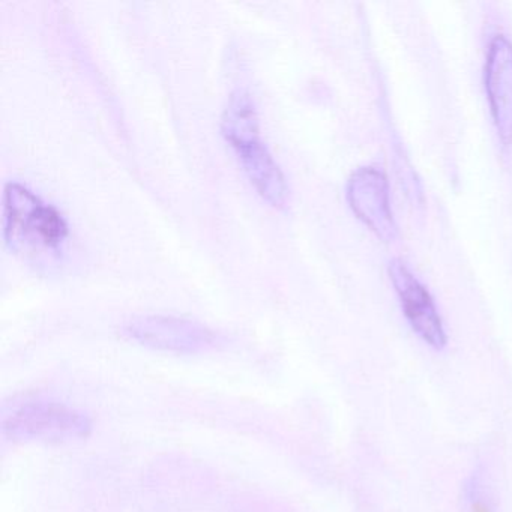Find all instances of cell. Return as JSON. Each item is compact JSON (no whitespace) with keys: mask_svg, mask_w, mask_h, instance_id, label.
I'll return each mask as SVG.
<instances>
[{"mask_svg":"<svg viewBox=\"0 0 512 512\" xmlns=\"http://www.w3.org/2000/svg\"><path fill=\"white\" fill-rule=\"evenodd\" d=\"M221 130L257 193L274 208H283L289 188L280 166L260 140L259 118L250 95L232 94L221 119Z\"/></svg>","mask_w":512,"mask_h":512,"instance_id":"7a4b0ae2","label":"cell"},{"mask_svg":"<svg viewBox=\"0 0 512 512\" xmlns=\"http://www.w3.org/2000/svg\"><path fill=\"white\" fill-rule=\"evenodd\" d=\"M487 88L502 136H512V46L503 38L491 44Z\"/></svg>","mask_w":512,"mask_h":512,"instance_id":"8992f818","label":"cell"},{"mask_svg":"<svg viewBox=\"0 0 512 512\" xmlns=\"http://www.w3.org/2000/svg\"><path fill=\"white\" fill-rule=\"evenodd\" d=\"M470 512H493L491 511L490 506L487 503L482 502V500H475L470 506Z\"/></svg>","mask_w":512,"mask_h":512,"instance_id":"52a82bcc","label":"cell"},{"mask_svg":"<svg viewBox=\"0 0 512 512\" xmlns=\"http://www.w3.org/2000/svg\"><path fill=\"white\" fill-rule=\"evenodd\" d=\"M392 283L401 299L404 314L409 320L413 331L436 350H442L446 346V332L443 328L442 319L434 307L433 299L424 286L410 274L409 269L403 263L392 262L391 268Z\"/></svg>","mask_w":512,"mask_h":512,"instance_id":"5b68a950","label":"cell"},{"mask_svg":"<svg viewBox=\"0 0 512 512\" xmlns=\"http://www.w3.org/2000/svg\"><path fill=\"white\" fill-rule=\"evenodd\" d=\"M92 421L82 410L49 400H26L2 418V431L25 442H71L91 434Z\"/></svg>","mask_w":512,"mask_h":512,"instance_id":"3957f363","label":"cell"},{"mask_svg":"<svg viewBox=\"0 0 512 512\" xmlns=\"http://www.w3.org/2000/svg\"><path fill=\"white\" fill-rule=\"evenodd\" d=\"M68 224L55 206L19 182H8L4 191L5 244L26 259L59 253L67 242Z\"/></svg>","mask_w":512,"mask_h":512,"instance_id":"6da1fadb","label":"cell"},{"mask_svg":"<svg viewBox=\"0 0 512 512\" xmlns=\"http://www.w3.org/2000/svg\"><path fill=\"white\" fill-rule=\"evenodd\" d=\"M130 340L172 353H203L215 349L220 338L212 329L194 320L173 316H140L125 325Z\"/></svg>","mask_w":512,"mask_h":512,"instance_id":"277c9868","label":"cell"}]
</instances>
